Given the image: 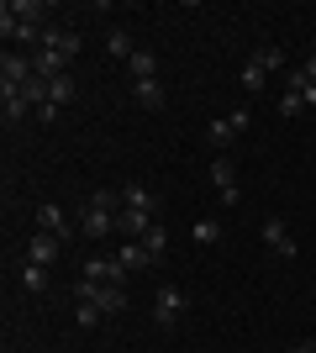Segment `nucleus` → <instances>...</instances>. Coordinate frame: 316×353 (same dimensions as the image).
<instances>
[{
  "instance_id": "20",
  "label": "nucleus",
  "mask_w": 316,
  "mask_h": 353,
  "mask_svg": "<svg viewBox=\"0 0 316 353\" xmlns=\"http://www.w3.org/2000/svg\"><path fill=\"white\" fill-rule=\"evenodd\" d=\"M127 69H132V79H158V59H153L148 48H137V53H132V63H127Z\"/></svg>"
},
{
  "instance_id": "16",
  "label": "nucleus",
  "mask_w": 316,
  "mask_h": 353,
  "mask_svg": "<svg viewBox=\"0 0 316 353\" xmlns=\"http://www.w3.org/2000/svg\"><path fill=\"white\" fill-rule=\"evenodd\" d=\"M105 53H111V59H127V63H132V53H137L132 32H127V27H111V32H105Z\"/></svg>"
},
{
  "instance_id": "18",
  "label": "nucleus",
  "mask_w": 316,
  "mask_h": 353,
  "mask_svg": "<svg viewBox=\"0 0 316 353\" xmlns=\"http://www.w3.org/2000/svg\"><path fill=\"white\" fill-rule=\"evenodd\" d=\"M232 137H238V132H232V121H227V117H216V121L206 127V143L216 148V153H227V148H232Z\"/></svg>"
},
{
  "instance_id": "31",
  "label": "nucleus",
  "mask_w": 316,
  "mask_h": 353,
  "mask_svg": "<svg viewBox=\"0 0 316 353\" xmlns=\"http://www.w3.org/2000/svg\"><path fill=\"white\" fill-rule=\"evenodd\" d=\"M311 59H316V43H311Z\"/></svg>"
},
{
  "instance_id": "1",
  "label": "nucleus",
  "mask_w": 316,
  "mask_h": 353,
  "mask_svg": "<svg viewBox=\"0 0 316 353\" xmlns=\"http://www.w3.org/2000/svg\"><path fill=\"white\" fill-rule=\"evenodd\" d=\"M79 48H85L79 27H69V21H48V32H43V43H37V53H53V59L74 63V59H79Z\"/></svg>"
},
{
  "instance_id": "14",
  "label": "nucleus",
  "mask_w": 316,
  "mask_h": 353,
  "mask_svg": "<svg viewBox=\"0 0 316 353\" xmlns=\"http://www.w3.org/2000/svg\"><path fill=\"white\" fill-rule=\"evenodd\" d=\"M153 221H158V216H143V211H127V206H121L116 211V232L127 237V243H143V232H148Z\"/></svg>"
},
{
  "instance_id": "6",
  "label": "nucleus",
  "mask_w": 316,
  "mask_h": 353,
  "mask_svg": "<svg viewBox=\"0 0 316 353\" xmlns=\"http://www.w3.org/2000/svg\"><path fill=\"white\" fill-rule=\"evenodd\" d=\"M264 248H269L274 259H295V237H290V221L285 216L264 221Z\"/></svg>"
},
{
  "instance_id": "24",
  "label": "nucleus",
  "mask_w": 316,
  "mask_h": 353,
  "mask_svg": "<svg viewBox=\"0 0 316 353\" xmlns=\"http://www.w3.org/2000/svg\"><path fill=\"white\" fill-rule=\"evenodd\" d=\"M264 79H269V69H264V63H258V53H253V59H248V69H242V90H248V95H258V90H264Z\"/></svg>"
},
{
  "instance_id": "11",
  "label": "nucleus",
  "mask_w": 316,
  "mask_h": 353,
  "mask_svg": "<svg viewBox=\"0 0 316 353\" xmlns=\"http://www.w3.org/2000/svg\"><path fill=\"white\" fill-rule=\"evenodd\" d=\"M79 232L95 237V243H101V237H111V232H116V211H95V206H85V216H79Z\"/></svg>"
},
{
  "instance_id": "5",
  "label": "nucleus",
  "mask_w": 316,
  "mask_h": 353,
  "mask_svg": "<svg viewBox=\"0 0 316 353\" xmlns=\"http://www.w3.org/2000/svg\"><path fill=\"white\" fill-rule=\"evenodd\" d=\"M27 79H32V59L6 48V53H0V90H21Z\"/></svg>"
},
{
  "instance_id": "10",
  "label": "nucleus",
  "mask_w": 316,
  "mask_h": 353,
  "mask_svg": "<svg viewBox=\"0 0 316 353\" xmlns=\"http://www.w3.org/2000/svg\"><path fill=\"white\" fill-rule=\"evenodd\" d=\"M59 248H63V243H59V237H53V232H32L27 237V264H53V259H59Z\"/></svg>"
},
{
  "instance_id": "19",
  "label": "nucleus",
  "mask_w": 316,
  "mask_h": 353,
  "mask_svg": "<svg viewBox=\"0 0 316 353\" xmlns=\"http://www.w3.org/2000/svg\"><path fill=\"white\" fill-rule=\"evenodd\" d=\"M143 248H148V259H153V264H158V259H164V253H169V232H164V227H158V221H153L148 232H143Z\"/></svg>"
},
{
  "instance_id": "29",
  "label": "nucleus",
  "mask_w": 316,
  "mask_h": 353,
  "mask_svg": "<svg viewBox=\"0 0 316 353\" xmlns=\"http://www.w3.org/2000/svg\"><path fill=\"white\" fill-rule=\"evenodd\" d=\"M285 353H316V343H295V348H285Z\"/></svg>"
},
{
  "instance_id": "23",
  "label": "nucleus",
  "mask_w": 316,
  "mask_h": 353,
  "mask_svg": "<svg viewBox=\"0 0 316 353\" xmlns=\"http://www.w3.org/2000/svg\"><path fill=\"white\" fill-rule=\"evenodd\" d=\"M190 232H196V243H200V248H216V237H222V221H216V216H200L196 227H190Z\"/></svg>"
},
{
  "instance_id": "25",
  "label": "nucleus",
  "mask_w": 316,
  "mask_h": 353,
  "mask_svg": "<svg viewBox=\"0 0 316 353\" xmlns=\"http://www.w3.org/2000/svg\"><path fill=\"white\" fill-rule=\"evenodd\" d=\"M301 111H306V95H301V90H285V95H280V117L295 121Z\"/></svg>"
},
{
  "instance_id": "17",
  "label": "nucleus",
  "mask_w": 316,
  "mask_h": 353,
  "mask_svg": "<svg viewBox=\"0 0 316 353\" xmlns=\"http://www.w3.org/2000/svg\"><path fill=\"white\" fill-rule=\"evenodd\" d=\"M116 264L132 274V269H148L153 259H148V248H143V243H121V248H116Z\"/></svg>"
},
{
  "instance_id": "2",
  "label": "nucleus",
  "mask_w": 316,
  "mask_h": 353,
  "mask_svg": "<svg viewBox=\"0 0 316 353\" xmlns=\"http://www.w3.org/2000/svg\"><path fill=\"white\" fill-rule=\"evenodd\" d=\"M185 306H190V301H185V290L164 280L158 290H153V327L174 332V327H180V316H185Z\"/></svg>"
},
{
  "instance_id": "26",
  "label": "nucleus",
  "mask_w": 316,
  "mask_h": 353,
  "mask_svg": "<svg viewBox=\"0 0 316 353\" xmlns=\"http://www.w3.org/2000/svg\"><path fill=\"white\" fill-rule=\"evenodd\" d=\"M101 316H105L101 306H90V301H74V327H95Z\"/></svg>"
},
{
  "instance_id": "4",
  "label": "nucleus",
  "mask_w": 316,
  "mask_h": 353,
  "mask_svg": "<svg viewBox=\"0 0 316 353\" xmlns=\"http://www.w3.org/2000/svg\"><path fill=\"white\" fill-rule=\"evenodd\" d=\"M211 185H216V195H222V206H238V201H242L238 169H232V159H227V153H216V159H211Z\"/></svg>"
},
{
  "instance_id": "28",
  "label": "nucleus",
  "mask_w": 316,
  "mask_h": 353,
  "mask_svg": "<svg viewBox=\"0 0 316 353\" xmlns=\"http://www.w3.org/2000/svg\"><path fill=\"white\" fill-rule=\"evenodd\" d=\"M258 63H264V69H280V63H285V53H280V48H258Z\"/></svg>"
},
{
  "instance_id": "27",
  "label": "nucleus",
  "mask_w": 316,
  "mask_h": 353,
  "mask_svg": "<svg viewBox=\"0 0 316 353\" xmlns=\"http://www.w3.org/2000/svg\"><path fill=\"white\" fill-rule=\"evenodd\" d=\"M227 121H232V132H248V127H253V111H248V105H238V111H227Z\"/></svg>"
},
{
  "instance_id": "22",
  "label": "nucleus",
  "mask_w": 316,
  "mask_h": 353,
  "mask_svg": "<svg viewBox=\"0 0 316 353\" xmlns=\"http://www.w3.org/2000/svg\"><path fill=\"white\" fill-rule=\"evenodd\" d=\"M48 101H53V105L63 111V105L74 101V79H69V74H59V79H48Z\"/></svg>"
},
{
  "instance_id": "7",
  "label": "nucleus",
  "mask_w": 316,
  "mask_h": 353,
  "mask_svg": "<svg viewBox=\"0 0 316 353\" xmlns=\"http://www.w3.org/2000/svg\"><path fill=\"white\" fill-rule=\"evenodd\" d=\"M0 11H6V16H16L21 27H48V16H53V6H43V0H6Z\"/></svg>"
},
{
  "instance_id": "12",
  "label": "nucleus",
  "mask_w": 316,
  "mask_h": 353,
  "mask_svg": "<svg viewBox=\"0 0 316 353\" xmlns=\"http://www.w3.org/2000/svg\"><path fill=\"white\" fill-rule=\"evenodd\" d=\"M79 274H85V280H95V285H127V269H121L116 259H90Z\"/></svg>"
},
{
  "instance_id": "30",
  "label": "nucleus",
  "mask_w": 316,
  "mask_h": 353,
  "mask_svg": "<svg viewBox=\"0 0 316 353\" xmlns=\"http://www.w3.org/2000/svg\"><path fill=\"white\" fill-rule=\"evenodd\" d=\"M301 95H306V105H316V85H306V90H301Z\"/></svg>"
},
{
  "instance_id": "21",
  "label": "nucleus",
  "mask_w": 316,
  "mask_h": 353,
  "mask_svg": "<svg viewBox=\"0 0 316 353\" xmlns=\"http://www.w3.org/2000/svg\"><path fill=\"white\" fill-rule=\"evenodd\" d=\"M21 290H27V295H43L48 290V269L43 264H21Z\"/></svg>"
},
{
  "instance_id": "3",
  "label": "nucleus",
  "mask_w": 316,
  "mask_h": 353,
  "mask_svg": "<svg viewBox=\"0 0 316 353\" xmlns=\"http://www.w3.org/2000/svg\"><path fill=\"white\" fill-rule=\"evenodd\" d=\"M74 301H90V306H101L105 316H111V311H127V285H95V280L79 274L74 280Z\"/></svg>"
},
{
  "instance_id": "15",
  "label": "nucleus",
  "mask_w": 316,
  "mask_h": 353,
  "mask_svg": "<svg viewBox=\"0 0 316 353\" xmlns=\"http://www.w3.org/2000/svg\"><path fill=\"white\" fill-rule=\"evenodd\" d=\"M132 101L143 111H158L164 105V79H132Z\"/></svg>"
},
{
  "instance_id": "8",
  "label": "nucleus",
  "mask_w": 316,
  "mask_h": 353,
  "mask_svg": "<svg viewBox=\"0 0 316 353\" xmlns=\"http://www.w3.org/2000/svg\"><path fill=\"white\" fill-rule=\"evenodd\" d=\"M121 206H127V211H143V216H158L164 201H158L148 185H121Z\"/></svg>"
},
{
  "instance_id": "9",
  "label": "nucleus",
  "mask_w": 316,
  "mask_h": 353,
  "mask_svg": "<svg viewBox=\"0 0 316 353\" xmlns=\"http://www.w3.org/2000/svg\"><path fill=\"white\" fill-rule=\"evenodd\" d=\"M0 117H6V127H16V121L37 117V105H32L21 90H0Z\"/></svg>"
},
{
  "instance_id": "13",
  "label": "nucleus",
  "mask_w": 316,
  "mask_h": 353,
  "mask_svg": "<svg viewBox=\"0 0 316 353\" xmlns=\"http://www.w3.org/2000/svg\"><path fill=\"white\" fill-rule=\"evenodd\" d=\"M37 232H53L63 243V237L74 232V227H69V216H63V206H53V201H43V206H37Z\"/></svg>"
}]
</instances>
